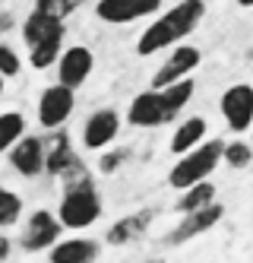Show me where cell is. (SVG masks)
<instances>
[{"instance_id": "1", "label": "cell", "mask_w": 253, "mask_h": 263, "mask_svg": "<svg viewBox=\"0 0 253 263\" xmlns=\"http://www.w3.org/2000/svg\"><path fill=\"white\" fill-rule=\"evenodd\" d=\"M203 16H206V0H181V4H174L155 23L146 26V32L140 35V42H136V54H140V58H152V54H159L162 48L181 45L187 35L197 32Z\"/></svg>"}, {"instance_id": "2", "label": "cell", "mask_w": 253, "mask_h": 263, "mask_svg": "<svg viewBox=\"0 0 253 263\" xmlns=\"http://www.w3.org/2000/svg\"><path fill=\"white\" fill-rule=\"evenodd\" d=\"M57 219L70 232H86L102 219V194L95 187L92 175L64 184V197L57 203Z\"/></svg>"}, {"instance_id": "3", "label": "cell", "mask_w": 253, "mask_h": 263, "mask_svg": "<svg viewBox=\"0 0 253 263\" xmlns=\"http://www.w3.org/2000/svg\"><path fill=\"white\" fill-rule=\"evenodd\" d=\"M222 153H225V140H203L190 153L178 156L174 168L168 172V187L187 191L200 181H209V175H216V168L222 165Z\"/></svg>"}, {"instance_id": "4", "label": "cell", "mask_w": 253, "mask_h": 263, "mask_svg": "<svg viewBox=\"0 0 253 263\" xmlns=\"http://www.w3.org/2000/svg\"><path fill=\"white\" fill-rule=\"evenodd\" d=\"M45 149H48V156H45V172L51 178H61L64 184H73V181H80L89 175V168L86 162L76 156V149L70 143V134L61 127V130H51V140H45Z\"/></svg>"}, {"instance_id": "5", "label": "cell", "mask_w": 253, "mask_h": 263, "mask_svg": "<svg viewBox=\"0 0 253 263\" xmlns=\"http://www.w3.org/2000/svg\"><path fill=\"white\" fill-rule=\"evenodd\" d=\"M61 238H64V225H61V219H57V213L35 210V213L26 216L23 235H19V248H23L26 254H45Z\"/></svg>"}, {"instance_id": "6", "label": "cell", "mask_w": 253, "mask_h": 263, "mask_svg": "<svg viewBox=\"0 0 253 263\" xmlns=\"http://www.w3.org/2000/svg\"><path fill=\"white\" fill-rule=\"evenodd\" d=\"M76 111V92L54 83L48 89H42L38 96V108H35V118H38V127L45 130H61Z\"/></svg>"}, {"instance_id": "7", "label": "cell", "mask_w": 253, "mask_h": 263, "mask_svg": "<svg viewBox=\"0 0 253 263\" xmlns=\"http://www.w3.org/2000/svg\"><path fill=\"white\" fill-rule=\"evenodd\" d=\"M225 219V206L216 200V203H209V206H203V210H193V213H184L181 216V222L174 225V229L165 235V244H187V241H193V238H200V235H206V232H212L216 225Z\"/></svg>"}, {"instance_id": "8", "label": "cell", "mask_w": 253, "mask_h": 263, "mask_svg": "<svg viewBox=\"0 0 253 263\" xmlns=\"http://www.w3.org/2000/svg\"><path fill=\"white\" fill-rule=\"evenodd\" d=\"M219 111L235 134H250V127H253V86L250 83L228 86L219 99Z\"/></svg>"}, {"instance_id": "9", "label": "cell", "mask_w": 253, "mask_h": 263, "mask_svg": "<svg viewBox=\"0 0 253 263\" xmlns=\"http://www.w3.org/2000/svg\"><path fill=\"white\" fill-rule=\"evenodd\" d=\"M121 127H124V121H121V115L114 108H95L86 118V124H83L80 143H83V149L102 153V149H108L114 140L121 137Z\"/></svg>"}, {"instance_id": "10", "label": "cell", "mask_w": 253, "mask_h": 263, "mask_svg": "<svg viewBox=\"0 0 253 263\" xmlns=\"http://www.w3.org/2000/svg\"><path fill=\"white\" fill-rule=\"evenodd\" d=\"M57 83L67 86V89H83L95 70V54L86 48V45H73V48H64V54L57 58Z\"/></svg>"}, {"instance_id": "11", "label": "cell", "mask_w": 253, "mask_h": 263, "mask_svg": "<svg viewBox=\"0 0 253 263\" xmlns=\"http://www.w3.org/2000/svg\"><path fill=\"white\" fill-rule=\"evenodd\" d=\"M203 64V51L200 48H193V45H174L171 54H168V61L159 67V73L152 77V89H165L171 83H178V80H187L193 70H197Z\"/></svg>"}, {"instance_id": "12", "label": "cell", "mask_w": 253, "mask_h": 263, "mask_svg": "<svg viewBox=\"0 0 253 263\" xmlns=\"http://www.w3.org/2000/svg\"><path fill=\"white\" fill-rule=\"evenodd\" d=\"M159 10H162V0H99L95 4V16L111 26L146 20V16H155Z\"/></svg>"}, {"instance_id": "13", "label": "cell", "mask_w": 253, "mask_h": 263, "mask_svg": "<svg viewBox=\"0 0 253 263\" xmlns=\"http://www.w3.org/2000/svg\"><path fill=\"white\" fill-rule=\"evenodd\" d=\"M45 156H48L45 140L35 137V134H26V137L7 153V159H10V165H13V172H16L19 178H29V181L45 172Z\"/></svg>"}, {"instance_id": "14", "label": "cell", "mask_w": 253, "mask_h": 263, "mask_svg": "<svg viewBox=\"0 0 253 263\" xmlns=\"http://www.w3.org/2000/svg\"><path fill=\"white\" fill-rule=\"evenodd\" d=\"M127 124L130 127H140V130H149V127H162L168 124L165 118V102H162V89H143L127 108Z\"/></svg>"}, {"instance_id": "15", "label": "cell", "mask_w": 253, "mask_h": 263, "mask_svg": "<svg viewBox=\"0 0 253 263\" xmlns=\"http://www.w3.org/2000/svg\"><path fill=\"white\" fill-rule=\"evenodd\" d=\"M99 257H102V241L76 232L73 238H61L48 251V263H99Z\"/></svg>"}, {"instance_id": "16", "label": "cell", "mask_w": 253, "mask_h": 263, "mask_svg": "<svg viewBox=\"0 0 253 263\" xmlns=\"http://www.w3.org/2000/svg\"><path fill=\"white\" fill-rule=\"evenodd\" d=\"M152 222H155V210H136L130 216L114 219V225H108V232H105V244H111V248H127V244L140 241L149 232Z\"/></svg>"}, {"instance_id": "17", "label": "cell", "mask_w": 253, "mask_h": 263, "mask_svg": "<svg viewBox=\"0 0 253 263\" xmlns=\"http://www.w3.org/2000/svg\"><path fill=\"white\" fill-rule=\"evenodd\" d=\"M64 35H67L64 20H54V16H48L42 10H32L26 16V23H23V42H26V48L38 45V42H48V39H64Z\"/></svg>"}, {"instance_id": "18", "label": "cell", "mask_w": 253, "mask_h": 263, "mask_svg": "<svg viewBox=\"0 0 253 263\" xmlns=\"http://www.w3.org/2000/svg\"><path fill=\"white\" fill-rule=\"evenodd\" d=\"M206 130H209V121H206L203 115H190V118H184V121L178 124V130L171 134L168 149H171L174 156H184V153H190L193 146H200V143L206 140Z\"/></svg>"}, {"instance_id": "19", "label": "cell", "mask_w": 253, "mask_h": 263, "mask_svg": "<svg viewBox=\"0 0 253 263\" xmlns=\"http://www.w3.org/2000/svg\"><path fill=\"white\" fill-rule=\"evenodd\" d=\"M193 96H197V83H193L190 77H187V80H178V83H171V86L162 89V102H165V118H168V124L178 121V115L190 105Z\"/></svg>"}, {"instance_id": "20", "label": "cell", "mask_w": 253, "mask_h": 263, "mask_svg": "<svg viewBox=\"0 0 253 263\" xmlns=\"http://www.w3.org/2000/svg\"><path fill=\"white\" fill-rule=\"evenodd\" d=\"M23 137H26V115L23 111H0V156H7Z\"/></svg>"}, {"instance_id": "21", "label": "cell", "mask_w": 253, "mask_h": 263, "mask_svg": "<svg viewBox=\"0 0 253 263\" xmlns=\"http://www.w3.org/2000/svg\"><path fill=\"white\" fill-rule=\"evenodd\" d=\"M209 203H216V184L200 181V184L187 187V191H181V200L174 203V210L184 216V213H193V210H203V206H209Z\"/></svg>"}, {"instance_id": "22", "label": "cell", "mask_w": 253, "mask_h": 263, "mask_svg": "<svg viewBox=\"0 0 253 263\" xmlns=\"http://www.w3.org/2000/svg\"><path fill=\"white\" fill-rule=\"evenodd\" d=\"M23 197H19L16 191H10V187L0 184V232L13 229V225H19V219H23Z\"/></svg>"}, {"instance_id": "23", "label": "cell", "mask_w": 253, "mask_h": 263, "mask_svg": "<svg viewBox=\"0 0 253 263\" xmlns=\"http://www.w3.org/2000/svg\"><path fill=\"white\" fill-rule=\"evenodd\" d=\"M61 54H64V39H48V42H38L29 48V64L35 70H48L57 64Z\"/></svg>"}, {"instance_id": "24", "label": "cell", "mask_w": 253, "mask_h": 263, "mask_svg": "<svg viewBox=\"0 0 253 263\" xmlns=\"http://www.w3.org/2000/svg\"><path fill=\"white\" fill-rule=\"evenodd\" d=\"M222 162L228 165V168H250L253 165V146L250 143H244V140H231V143H225V153H222Z\"/></svg>"}, {"instance_id": "25", "label": "cell", "mask_w": 253, "mask_h": 263, "mask_svg": "<svg viewBox=\"0 0 253 263\" xmlns=\"http://www.w3.org/2000/svg\"><path fill=\"white\" fill-rule=\"evenodd\" d=\"M83 4H86V0H35V10L54 16V20H67V16L76 13Z\"/></svg>"}, {"instance_id": "26", "label": "cell", "mask_w": 253, "mask_h": 263, "mask_svg": "<svg viewBox=\"0 0 253 263\" xmlns=\"http://www.w3.org/2000/svg\"><path fill=\"white\" fill-rule=\"evenodd\" d=\"M130 149H102V156H99V175H114L121 165L130 162Z\"/></svg>"}, {"instance_id": "27", "label": "cell", "mask_w": 253, "mask_h": 263, "mask_svg": "<svg viewBox=\"0 0 253 263\" xmlns=\"http://www.w3.org/2000/svg\"><path fill=\"white\" fill-rule=\"evenodd\" d=\"M19 70H23V58H19L10 45L0 42V77L13 80V77H19Z\"/></svg>"}, {"instance_id": "28", "label": "cell", "mask_w": 253, "mask_h": 263, "mask_svg": "<svg viewBox=\"0 0 253 263\" xmlns=\"http://www.w3.org/2000/svg\"><path fill=\"white\" fill-rule=\"evenodd\" d=\"M10 254H13V241H10L7 232H0V263H7Z\"/></svg>"}, {"instance_id": "29", "label": "cell", "mask_w": 253, "mask_h": 263, "mask_svg": "<svg viewBox=\"0 0 253 263\" xmlns=\"http://www.w3.org/2000/svg\"><path fill=\"white\" fill-rule=\"evenodd\" d=\"M10 26H13V16H10V13H4V16H0V32H7Z\"/></svg>"}, {"instance_id": "30", "label": "cell", "mask_w": 253, "mask_h": 263, "mask_svg": "<svg viewBox=\"0 0 253 263\" xmlns=\"http://www.w3.org/2000/svg\"><path fill=\"white\" fill-rule=\"evenodd\" d=\"M238 7H244V10H250V7H253V0H238Z\"/></svg>"}, {"instance_id": "31", "label": "cell", "mask_w": 253, "mask_h": 263, "mask_svg": "<svg viewBox=\"0 0 253 263\" xmlns=\"http://www.w3.org/2000/svg\"><path fill=\"white\" fill-rule=\"evenodd\" d=\"M4 89H7V80H4V77H0V99H4Z\"/></svg>"}, {"instance_id": "32", "label": "cell", "mask_w": 253, "mask_h": 263, "mask_svg": "<svg viewBox=\"0 0 253 263\" xmlns=\"http://www.w3.org/2000/svg\"><path fill=\"white\" fill-rule=\"evenodd\" d=\"M143 263H165V260H159V257H155V260H143Z\"/></svg>"}, {"instance_id": "33", "label": "cell", "mask_w": 253, "mask_h": 263, "mask_svg": "<svg viewBox=\"0 0 253 263\" xmlns=\"http://www.w3.org/2000/svg\"><path fill=\"white\" fill-rule=\"evenodd\" d=\"M250 134H253V127H250Z\"/></svg>"}]
</instances>
